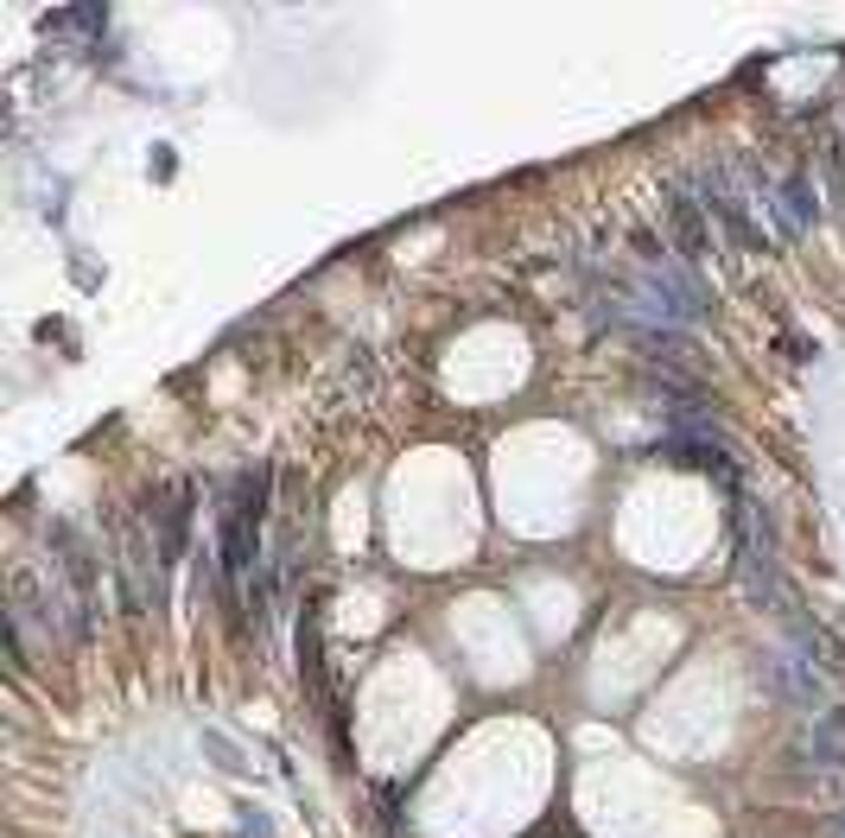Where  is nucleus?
I'll list each match as a JSON object with an SVG mask.
<instances>
[{
  "label": "nucleus",
  "mask_w": 845,
  "mask_h": 838,
  "mask_svg": "<svg viewBox=\"0 0 845 838\" xmlns=\"http://www.w3.org/2000/svg\"><path fill=\"white\" fill-rule=\"evenodd\" d=\"M738 579H743V597L750 609H769V616H794V591H789V572L775 559V533H769V515L743 508V533H738Z\"/></svg>",
  "instance_id": "obj_1"
},
{
  "label": "nucleus",
  "mask_w": 845,
  "mask_h": 838,
  "mask_svg": "<svg viewBox=\"0 0 845 838\" xmlns=\"http://www.w3.org/2000/svg\"><path fill=\"white\" fill-rule=\"evenodd\" d=\"M763 680L769 692L782 699V706H801V711H826V699H833V680H826V667L820 660H807L801 648H769L763 655Z\"/></svg>",
  "instance_id": "obj_2"
},
{
  "label": "nucleus",
  "mask_w": 845,
  "mask_h": 838,
  "mask_svg": "<svg viewBox=\"0 0 845 838\" xmlns=\"http://www.w3.org/2000/svg\"><path fill=\"white\" fill-rule=\"evenodd\" d=\"M642 311L662 318V325H693V318L706 311V293H699V279L667 254V261H655L648 279H642Z\"/></svg>",
  "instance_id": "obj_3"
},
{
  "label": "nucleus",
  "mask_w": 845,
  "mask_h": 838,
  "mask_svg": "<svg viewBox=\"0 0 845 838\" xmlns=\"http://www.w3.org/2000/svg\"><path fill=\"white\" fill-rule=\"evenodd\" d=\"M662 210H667V229H674L680 254H706V248H712V216H706L699 191H687V184H662Z\"/></svg>",
  "instance_id": "obj_4"
},
{
  "label": "nucleus",
  "mask_w": 845,
  "mask_h": 838,
  "mask_svg": "<svg viewBox=\"0 0 845 838\" xmlns=\"http://www.w3.org/2000/svg\"><path fill=\"white\" fill-rule=\"evenodd\" d=\"M52 565H57V579L77 591V604L96 609V559H89V547L77 540V528H64V521L52 528Z\"/></svg>",
  "instance_id": "obj_5"
},
{
  "label": "nucleus",
  "mask_w": 845,
  "mask_h": 838,
  "mask_svg": "<svg viewBox=\"0 0 845 838\" xmlns=\"http://www.w3.org/2000/svg\"><path fill=\"white\" fill-rule=\"evenodd\" d=\"M801 762L814 768H845V711H820L801 731Z\"/></svg>",
  "instance_id": "obj_6"
},
{
  "label": "nucleus",
  "mask_w": 845,
  "mask_h": 838,
  "mask_svg": "<svg viewBox=\"0 0 845 838\" xmlns=\"http://www.w3.org/2000/svg\"><path fill=\"white\" fill-rule=\"evenodd\" d=\"M769 203L782 210V235H801V229L820 223V198H814V184H807V178H782V184L769 191Z\"/></svg>",
  "instance_id": "obj_7"
},
{
  "label": "nucleus",
  "mask_w": 845,
  "mask_h": 838,
  "mask_svg": "<svg viewBox=\"0 0 845 838\" xmlns=\"http://www.w3.org/2000/svg\"><path fill=\"white\" fill-rule=\"evenodd\" d=\"M184 533H191V489H172V496H166V515H159V553L179 559Z\"/></svg>",
  "instance_id": "obj_8"
},
{
  "label": "nucleus",
  "mask_w": 845,
  "mask_h": 838,
  "mask_svg": "<svg viewBox=\"0 0 845 838\" xmlns=\"http://www.w3.org/2000/svg\"><path fill=\"white\" fill-rule=\"evenodd\" d=\"M108 13H96V7H71V13H52L45 20V32H96Z\"/></svg>",
  "instance_id": "obj_9"
},
{
  "label": "nucleus",
  "mask_w": 845,
  "mask_h": 838,
  "mask_svg": "<svg viewBox=\"0 0 845 838\" xmlns=\"http://www.w3.org/2000/svg\"><path fill=\"white\" fill-rule=\"evenodd\" d=\"M826 838H845V813H833V819H826Z\"/></svg>",
  "instance_id": "obj_10"
}]
</instances>
